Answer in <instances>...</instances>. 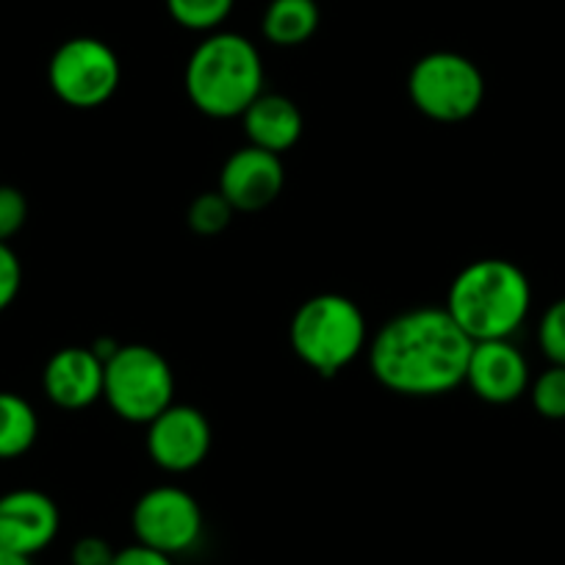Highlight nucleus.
Instances as JSON below:
<instances>
[{"mask_svg":"<svg viewBox=\"0 0 565 565\" xmlns=\"http://www.w3.org/2000/svg\"><path fill=\"white\" fill-rule=\"evenodd\" d=\"M183 86L198 111L214 119L242 117L264 95V62L247 36L214 31L189 56Z\"/></svg>","mask_w":565,"mask_h":565,"instance_id":"nucleus-3","label":"nucleus"},{"mask_svg":"<svg viewBox=\"0 0 565 565\" xmlns=\"http://www.w3.org/2000/svg\"><path fill=\"white\" fill-rule=\"evenodd\" d=\"M532 289L524 271L502 258H482L458 271L447 311L471 341L510 339L524 324Z\"/></svg>","mask_w":565,"mask_h":565,"instance_id":"nucleus-2","label":"nucleus"},{"mask_svg":"<svg viewBox=\"0 0 565 565\" xmlns=\"http://www.w3.org/2000/svg\"><path fill=\"white\" fill-rule=\"evenodd\" d=\"M119 58L95 36H75L56 47L47 64L53 95L73 108H97L111 100L119 86Z\"/></svg>","mask_w":565,"mask_h":565,"instance_id":"nucleus-7","label":"nucleus"},{"mask_svg":"<svg viewBox=\"0 0 565 565\" xmlns=\"http://www.w3.org/2000/svg\"><path fill=\"white\" fill-rule=\"evenodd\" d=\"M282 183H286V170L280 156L255 145L236 150L220 172V192L225 194L233 211H247V214L275 203L277 194L282 192Z\"/></svg>","mask_w":565,"mask_h":565,"instance_id":"nucleus-10","label":"nucleus"},{"mask_svg":"<svg viewBox=\"0 0 565 565\" xmlns=\"http://www.w3.org/2000/svg\"><path fill=\"white\" fill-rule=\"evenodd\" d=\"M242 117L249 145L275 156L295 148L302 136V125H306L300 108L282 95H260Z\"/></svg>","mask_w":565,"mask_h":565,"instance_id":"nucleus-14","label":"nucleus"},{"mask_svg":"<svg viewBox=\"0 0 565 565\" xmlns=\"http://www.w3.org/2000/svg\"><path fill=\"white\" fill-rule=\"evenodd\" d=\"M236 0H167V12L181 29L214 34L233 12Z\"/></svg>","mask_w":565,"mask_h":565,"instance_id":"nucleus-17","label":"nucleus"},{"mask_svg":"<svg viewBox=\"0 0 565 565\" xmlns=\"http://www.w3.org/2000/svg\"><path fill=\"white\" fill-rule=\"evenodd\" d=\"M58 508L47 493L12 491L0 497V548L34 557L58 535Z\"/></svg>","mask_w":565,"mask_h":565,"instance_id":"nucleus-11","label":"nucleus"},{"mask_svg":"<svg viewBox=\"0 0 565 565\" xmlns=\"http://www.w3.org/2000/svg\"><path fill=\"white\" fill-rule=\"evenodd\" d=\"M407 95L424 117L436 122H463L480 111L486 100V78L471 58L436 51L413 64Z\"/></svg>","mask_w":565,"mask_h":565,"instance_id":"nucleus-6","label":"nucleus"},{"mask_svg":"<svg viewBox=\"0 0 565 565\" xmlns=\"http://www.w3.org/2000/svg\"><path fill=\"white\" fill-rule=\"evenodd\" d=\"M114 565H175L172 557L167 554L153 552V548L141 546V543H134L128 548H119L117 557H114Z\"/></svg>","mask_w":565,"mask_h":565,"instance_id":"nucleus-24","label":"nucleus"},{"mask_svg":"<svg viewBox=\"0 0 565 565\" xmlns=\"http://www.w3.org/2000/svg\"><path fill=\"white\" fill-rule=\"evenodd\" d=\"M211 449V424L198 407L170 405L148 424V452L159 469L183 475L198 469Z\"/></svg>","mask_w":565,"mask_h":565,"instance_id":"nucleus-9","label":"nucleus"},{"mask_svg":"<svg viewBox=\"0 0 565 565\" xmlns=\"http://www.w3.org/2000/svg\"><path fill=\"white\" fill-rule=\"evenodd\" d=\"M233 220V205L227 203L225 194L216 189V192H205L189 205L186 222L198 236H216V233L225 231Z\"/></svg>","mask_w":565,"mask_h":565,"instance_id":"nucleus-18","label":"nucleus"},{"mask_svg":"<svg viewBox=\"0 0 565 565\" xmlns=\"http://www.w3.org/2000/svg\"><path fill=\"white\" fill-rule=\"evenodd\" d=\"M537 344L554 366H565V297L546 308L537 328Z\"/></svg>","mask_w":565,"mask_h":565,"instance_id":"nucleus-20","label":"nucleus"},{"mask_svg":"<svg viewBox=\"0 0 565 565\" xmlns=\"http://www.w3.org/2000/svg\"><path fill=\"white\" fill-rule=\"evenodd\" d=\"M466 383L480 399L491 405H510L530 385V363L519 347L510 344V339L475 341Z\"/></svg>","mask_w":565,"mask_h":565,"instance_id":"nucleus-12","label":"nucleus"},{"mask_svg":"<svg viewBox=\"0 0 565 565\" xmlns=\"http://www.w3.org/2000/svg\"><path fill=\"white\" fill-rule=\"evenodd\" d=\"M532 405L543 418L563 422L565 418V366H548L541 377L532 383Z\"/></svg>","mask_w":565,"mask_h":565,"instance_id":"nucleus-19","label":"nucleus"},{"mask_svg":"<svg viewBox=\"0 0 565 565\" xmlns=\"http://www.w3.org/2000/svg\"><path fill=\"white\" fill-rule=\"evenodd\" d=\"M103 377L106 363L95 355V350L84 347H64L47 361L42 372V385L53 405L64 411H81L103 396Z\"/></svg>","mask_w":565,"mask_h":565,"instance_id":"nucleus-13","label":"nucleus"},{"mask_svg":"<svg viewBox=\"0 0 565 565\" xmlns=\"http://www.w3.org/2000/svg\"><path fill=\"white\" fill-rule=\"evenodd\" d=\"M0 565H34L29 554L9 552V548H0Z\"/></svg>","mask_w":565,"mask_h":565,"instance_id":"nucleus-25","label":"nucleus"},{"mask_svg":"<svg viewBox=\"0 0 565 565\" xmlns=\"http://www.w3.org/2000/svg\"><path fill=\"white\" fill-rule=\"evenodd\" d=\"M264 36L277 47H297L319 29L317 0H271L260 20Z\"/></svg>","mask_w":565,"mask_h":565,"instance_id":"nucleus-15","label":"nucleus"},{"mask_svg":"<svg viewBox=\"0 0 565 565\" xmlns=\"http://www.w3.org/2000/svg\"><path fill=\"white\" fill-rule=\"evenodd\" d=\"M475 341L447 308H413L388 319L369 350V366L383 388L402 396H438L466 383Z\"/></svg>","mask_w":565,"mask_h":565,"instance_id":"nucleus-1","label":"nucleus"},{"mask_svg":"<svg viewBox=\"0 0 565 565\" xmlns=\"http://www.w3.org/2000/svg\"><path fill=\"white\" fill-rule=\"evenodd\" d=\"M40 436V418L34 407L12 391H0V460L29 452Z\"/></svg>","mask_w":565,"mask_h":565,"instance_id":"nucleus-16","label":"nucleus"},{"mask_svg":"<svg viewBox=\"0 0 565 565\" xmlns=\"http://www.w3.org/2000/svg\"><path fill=\"white\" fill-rule=\"evenodd\" d=\"M114 557H117V552L111 548V543L97 535H86L75 541L73 554H70L73 565H114Z\"/></svg>","mask_w":565,"mask_h":565,"instance_id":"nucleus-23","label":"nucleus"},{"mask_svg":"<svg viewBox=\"0 0 565 565\" xmlns=\"http://www.w3.org/2000/svg\"><path fill=\"white\" fill-rule=\"evenodd\" d=\"M291 350L313 372L333 377L366 347V319L344 295H317L291 319Z\"/></svg>","mask_w":565,"mask_h":565,"instance_id":"nucleus-4","label":"nucleus"},{"mask_svg":"<svg viewBox=\"0 0 565 565\" xmlns=\"http://www.w3.org/2000/svg\"><path fill=\"white\" fill-rule=\"evenodd\" d=\"M103 396L125 422L150 424L172 405L175 374H172L170 361L153 347H117V352L106 361Z\"/></svg>","mask_w":565,"mask_h":565,"instance_id":"nucleus-5","label":"nucleus"},{"mask_svg":"<svg viewBox=\"0 0 565 565\" xmlns=\"http://www.w3.org/2000/svg\"><path fill=\"white\" fill-rule=\"evenodd\" d=\"M130 524H134L136 543L175 557L189 552L203 535V510L198 499L183 488L161 486L141 493L139 502L134 504Z\"/></svg>","mask_w":565,"mask_h":565,"instance_id":"nucleus-8","label":"nucleus"},{"mask_svg":"<svg viewBox=\"0 0 565 565\" xmlns=\"http://www.w3.org/2000/svg\"><path fill=\"white\" fill-rule=\"evenodd\" d=\"M29 220V203L23 192L14 186H0V242L18 236L20 227Z\"/></svg>","mask_w":565,"mask_h":565,"instance_id":"nucleus-21","label":"nucleus"},{"mask_svg":"<svg viewBox=\"0 0 565 565\" xmlns=\"http://www.w3.org/2000/svg\"><path fill=\"white\" fill-rule=\"evenodd\" d=\"M20 282H23V266L14 249L0 242V311H7L20 295Z\"/></svg>","mask_w":565,"mask_h":565,"instance_id":"nucleus-22","label":"nucleus"}]
</instances>
